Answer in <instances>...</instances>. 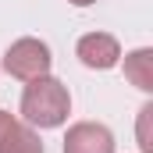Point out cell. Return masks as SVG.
<instances>
[{
	"label": "cell",
	"instance_id": "obj_1",
	"mask_svg": "<svg viewBox=\"0 0 153 153\" xmlns=\"http://www.w3.org/2000/svg\"><path fill=\"white\" fill-rule=\"evenodd\" d=\"M71 114V93L61 78L39 75L25 85L22 93V117L32 128H57Z\"/></svg>",
	"mask_w": 153,
	"mask_h": 153
},
{
	"label": "cell",
	"instance_id": "obj_2",
	"mask_svg": "<svg viewBox=\"0 0 153 153\" xmlns=\"http://www.w3.org/2000/svg\"><path fill=\"white\" fill-rule=\"evenodd\" d=\"M50 64H53V57H50V46L36 36H22L14 39L11 46H7V53H4V71L14 78H22V82H32L39 75H50Z\"/></svg>",
	"mask_w": 153,
	"mask_h": 153
},
{
	"label": "cell",
	"instance_id": "obj_3",
	"mask_svg": "<svg viewBox=\"0 0 153 153\" xmlns=\"http://www.w3.org/2000/svg\"><path fill=\"white\" fill-rule=\"evenodd\" d=\"M64 153H114V135L100 121H78L64 135Z\"/></svg>",
	"mask_w": 153,
	"mask_h": 153
},
{
	"label": "cell",
	"instance_id": "obj_4",
	"mask_svg": "<svg viewBox=\"0 0 153 153\" xmlns=\"http://www.w3.org/2000/svg\"><path fill=\"white\" fill-rule=\"evenodd\" d=\"M75 53H78V61H82L85 68L107 71V68H114L117 61H121V43H117L111 32H89V36L78 39Z\"/></svg>",
	"mask_w": 153,
	"mask_h": 153
},
{
	"label": "cell",
	"instance_id": "obj_5",
	"mask_svg": "<svg viewBox=\"0 0 153 153\" xmlns=\"http://www.w3.org/2000/svg\"><path fill=\"white\" fill-rule=\"evenodd\" d=\"M125 78L143 89V93H153V50L150 46H139L132 53H125Z\"/></svg>",
	"mask_w": 153,
	"mask_h": 153
},
{
	"label": "cell",
	"instance_id": "obj_6",
	"mask_svg": "<svg viewBox=\"0 0 153 153\" xmlns=\"http://www.w3.org/2000/svg\"><path fill=\"white\" fill-rule=\"evenodd\" d=\"M0 153H43L39 132L32 128V125H25V121H11L7 132H4Z\"/></svg>",
	"mask_w": 153,
	"mask_h": 153
},
{
	"label": "cell",
	"instance_id": "obj_7",
	"mask_svg": "<svg viewBox=\"0 0 153 153\" xmlns=\"http://www.w3.org/2000/svg\"><path fill=\"white\" fill-rule=\"evenodd\" d=\"M153 103H143L139 111V121H135V139H139V150L143 153H153Z\"/></svg>",
	"mask_w": 153,
	"mask_h": 153
},
{
	"label": "cell",
	"instance_id": "obj_8",
	"mask_svg": "<svg viewBox=\"0 0 153 153\" xmlns=\"http://www.w3.org/2000/svg\"><path fill=\"white\" fill-rule=\"evenodd\" d=\"M14 117L7 114V111H0V143H4V132H7V125H11Z\"/></svg>",
	"mask_w": 153,
	"mask_h": 153
},
{
	"label": "cell",
	"instance_id": "obj_9",
	"mask_svg": "<svg viewBox=\"0 0 153 153\" xmlns=\"http://www.w3.org/2000/svg\"><path fill=\"white\" fill-rule=\"evenodd\" d=\"M68 4H75V7H89V4H96V0H68Z\"/></svg>",
	"mask_w": 153,
	"mask_h": 153
}]
</instances>
